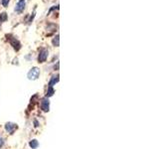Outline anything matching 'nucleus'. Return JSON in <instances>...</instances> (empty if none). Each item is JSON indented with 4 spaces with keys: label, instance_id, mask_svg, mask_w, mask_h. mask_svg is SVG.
<instances>
[{
    "label": "nucleus",
    "instance_id": "1",
    "mask_svg": "<svg viewBox=\"0 0 159 149\" xmlns=\"http://www.w3.org/2000/svg\"><path fill=\"white\" fill-rule=\"evenodd\" d=\"M39 76H40V69L37 68V67H34V68H32L28 72L27 78H28L30 81H35V80L38 79Z\"/></svg>",
    "mask_w": 159,
    "mask_h": 149
},
{
    "label": "nucleus",
    "instance_id": "2",
    "mask_svg": "<svg viewBox=\"0 0 159 149\" xmlns=\"http://www.w3.org/2000/svg\"><path fill=\"white\" fill-rule=\"evenodd\" d=\"M48 56H49V51H48L46 48H42L39 52V56H38V61L39 63H44L47 61Z\"/></svg>",
    "mask_w": 159,
    "mask_h": 149
},
{
    "label": "nucleus",
    "instance_id": "3",
    "mask_svg": "<svg viewBox=\"0 0 159 149\" xmlns=\"http://www.w3.org/2000/svg\"><path fill=\"white\" fill-rule=\"evenodd\" d=\"M7 39H9V41H10V44H11V46L13 47V49L15 50V51H19V50L21 49V43L19 41H18L17 39H16L15 37H12V38H10L9 35H7Z\"/></svg>",
    "mask_w": 159,
    "mask_h": 149
},
{
    "label": "nucleus",
    "instance_id": "4",
    "mask_svg": "<svg viewBox=\"0 0 159 149\" xmlns=\"http://www.w3.org/2000/svg\"><path fill=\"white\" fill-rule=\"evenodd\" d=\"M25 5H26V0H19L15 6V12L16 13H22L25 9Z\"/></svg>",
    "mask_w": 159,
    "mask_h": 149
},
{
    "label": "nucleus",
    "instance_id": "5",
    "mask_svg": "<svg viewBox=\"0 0 159 149\" xmlns=\"http://www.w3.org/2000/svg\"><path fill=\"white\" fill-rule=\"evenodd\" d=\"M17 124L16 123H13V122H7L5 124V130L8 132V133L10 134H13L14 131L17 129Z\"/></svg>",
    "mask_w": 159,
    "mask_h": 149
},
{
    "label": "nucleus",
    "instance_id": "6",
    "mask_svg": "<svg viewBox=\"0 0 159 149\" xmlns=\"http://www.w3.org/2000/svg\"><path fill=\"white\" fill-rule=\"evenodd\" d=\"M41 108L43 110V112H47L50 110V102L48 100V98H44L41 100Z\"/></svg>",
    "mask_w": 159,
    "mask_h": 149
},
{
    "label": "nucleus",
    "instance_id": "7",
    "mask_svg": "<svg viewBox=\"0 0 159 149\" xmlns=\"http://www.w3.org/2000/svg\"><path fill=\"white\" fill-rule=\"evenodd\" d=\"M58 82H59V75L53 76V77L51 78V80H50L49 87H53V86L55 85L56 83H58Z\"/></svg>",
    "mask_w": 159,
    "mask_h": 149
},
{
    "label": "nucleus",
    "instance_id": "8",
    "mask_svg": "<svg viewBox=\"0 0 159 149\" xmlns=\"http://www.w3.org/2000/svg\"><path fill=\"white\" fill-rule=\"evenodd\" d=\"M29 145H30V147L32 148V149H37V148H38V146H39L38 140H36V139L31 140L30 143H29Z\"/></svg>",
    "mask_w": 159,
    "mask_h": 149
},
{
    "label": "nucleus",
    "instance_id": "9",
    "mask_svg": "<svg viewBox=\"0 0 159 149\" xmlns=\"http://www.w3.org/2000/svg\"><path fill=\"white\" fill-rule=\"evenodd\" d=\"M7 14H6V12H2L1 14H0V25L2 24L3 22H5L6 20H7Z\"/></svg>",
    "mask_w": 159,
    "mask_h": 149
},
{
    "label": "nucleus",
    "instance_id": "10",
    "mask_svg": "<svg viewBox=\"0 0 159 149\" xmlns=\"http://www.w3.org/2000/svg\"><path fill=\"white\" fill-rule=\"evenodd\" d=\"M55 94V90L53 89V87H48V91H47V94H46V98H50L52 96L53 94Z\"/></svg>",
    "mask_w": 159,
    "mask_h": 149
},
{
    "label": "nucleus",
    "instance_id": "11",
    "mask_svg": "<svg viewBox=\"0 0 159 149\" xmlns=\"http://www.w3.org/2000/svg\"><path fill=\"white\" fill-rule=\"evenodd\" d=\"M52 44H53V46H55V47H59V45H60L59 35H57V36H56L53 40H52Z\"/></svg>",
    "mask_w": 159,
    "mask_h": 149
},
{
    "label": "nucleus",
    "instance_id": "12",
    "mask_svg": "<svg viewBox=\"0 0 159 149\" xmlns=\"http://www.w3.org/2000/svg\"><path fill=\"white\" fill-rule=\"evenodd\" d=\"M10 0H1V3L4 7H8V4H9Z\"/></svg>",
    "mask_w": 159,
    "mask_h": 149
},
{
    "label": "nucleus",
    "instance_id": "13",
    "mask_svg": "<svg viewBox=\"0 0 159 149\" xmlns=\"http://www.w3.org/2000/svg\"><path fill=\"white\" fill-rule=\"evenodd\" d=\"M2 144V138H0V145Z\"/></svg>",
    "mask_w": 159,
    "mask_h": 149
}]
</instances>
